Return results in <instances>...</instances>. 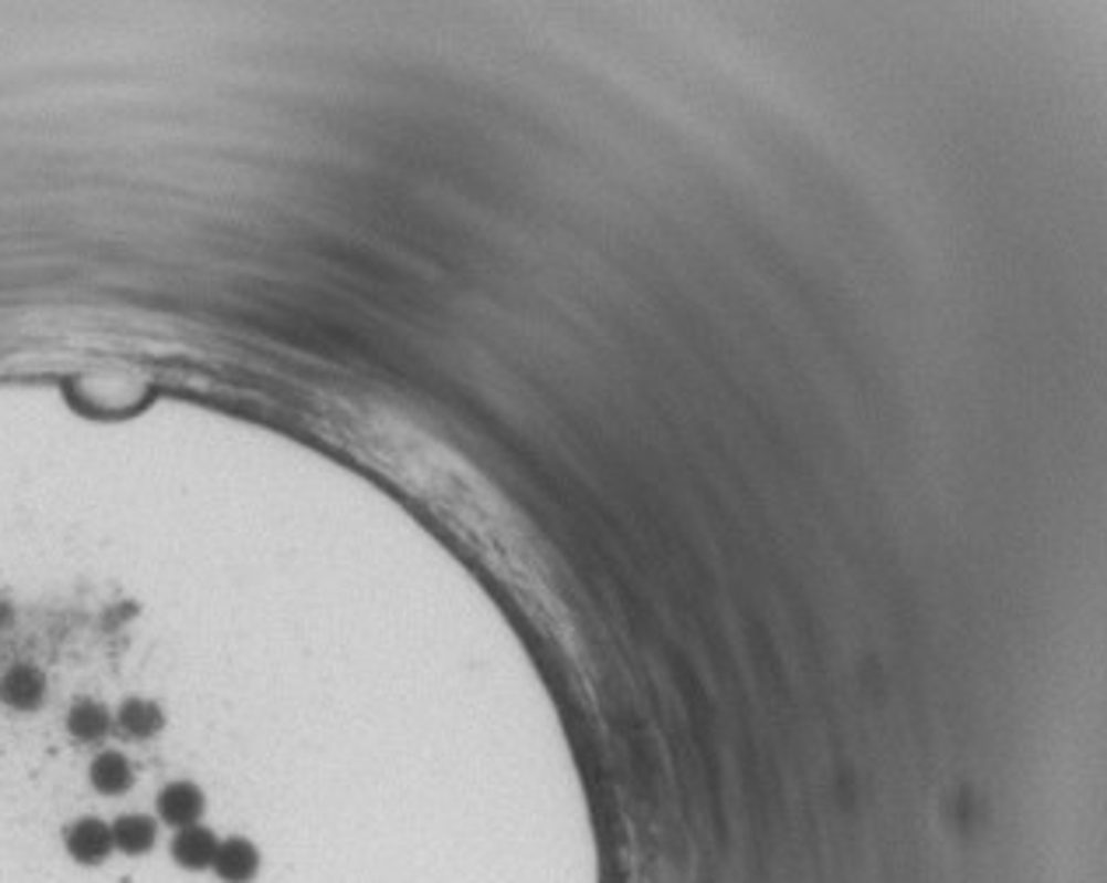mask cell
<instances>
[{"instance_id": "3957f363", "label": "cell", "mask_w": 1107, "mask_h": 883, "mask_svg": "<svg viewBox=\"0 0 1107 883\" xmlns=\"http://www.w3.org/2000/svg\"><path fill=\"white\" fill-rule=\"evenodd\" d=\"M218 845H221V838L211 828L190 824V828H179L176 831V838H172V859H176V866H182L187 873H203V870L214 866Z\"/></svg>"}, {"instance_id": "ba28073f", "label": "cell", "mask_w": 1107, "mask_h": 883, "mask_svg": "<svg viewBox=\"0 0 1107 883\" xmlns=\"http://www.w3.org/2000/svg\"><path fill=\"white\" fill-rule=\"evenodd\" d=\"M67 729L77 736V740H98V736L109 729V715H106V708H102V705L81 702L67 715Z\"/></svg>"}, {"instance_id": "9c48e42d", "label": "cell", "mask_w": 1107, "mask_h": 883, "mask_svg": "<svg viewBox=\"0 0 1107 883\" xmlns=\"http://www.w3.org/2000/svg\"><path fill=\"white\" fill-rule=\"evenodd\" d=\"M119 723L130 736H151L161 726V712L158 705L145 702V697H130V702L119 708Z\"/></svg>"}, {"instance_id": "277c9868", "label": "cell", "mask_w": 1107, "mask_h": 883, "mask_svg": "<svg viewBox=\"0 0 1107 883\" xmlns=\"http://www.w3.org/2000/svg\"><path fill=\"white\" fill-rule=\"evenodd\" d=\"M203 813V792L193 782H172L158 796V817L172 828H190Z\"/></svg>"}, {"instance_id": "5b68a950", "label": "cell", "mask_w": 1107, "mask_h": 883, "mask_svg": "<svg viewBox=\"0 0 1107 883\" xmlns=\"http://www.w3.org/2000/svg\"><path fill=\"white\" fill-rule=\"evenodd\" d=\"M155 841H158V828L151 817L130 813V817H119L113 824V845L127 855H148L155 849Z\"/></svg>"}, {"instance_id": "6da1fadb", "label": "cell", "mask_w": 1107, "mask_h": 883, "mask_svg": "<svg viewBox=\"0 0 1107 883\" xmlns=\"http://www.w3.org/2000/svg\"><path fill=\"white\" fill-rule=\"evenodd\" d=\"M64 845H67V855L74 862H81V866H102L109 855H113V828L109 824H102V820L95 817H85V820H74V824L64 831Z\"/></svg>"}, {"instance_id": "8992f818", "label": "cell", "mask_w": 1107, "mask_h": 883, "mask_svg": "<svg viewBox=\"0 0 1107 883\" xmlns=\"http://www.w3.org/2000/svg\"><path fill=\"white\" fill-rule=\"evenodd\" d=\"M0 697L11 705V708H35L39 702H43V676H39V670L32 666H14L8 670V676L0 681Z\"/></svg>"}, {"instance_id": "7a4b0ae2", "label": "cell", "mask_w": 1107, "mask_h": 883, "mask_svg": "<svg viewBox=\"0 0 1107 883\" xmlns=\"http://www.w3.org/2000/svg\"><path fill=\"white\" fill-rule=\"evenodd\" d=\"M221 883H253L256 873H260V849L253 845L250 838H224L221 845H218V855H214V866Z\"/></svg>"}, {"instance_id": "52a82bcc", "label": "cell", "mask_w": 1107, "mask_h": 883, "mask_svg": "<svg viewBox=\"0 0 1107 883\" xmlns=\"http://www.w3.org/2000/svg\"><path fill=\"white\" fill-rule=\"evenodd\" d=\"M134 782V771L127 765V757L116 754V750H106V754H98L95 761H92V786L102 792V796H119V792H127Z\"/></svg>"}]
</instances>
